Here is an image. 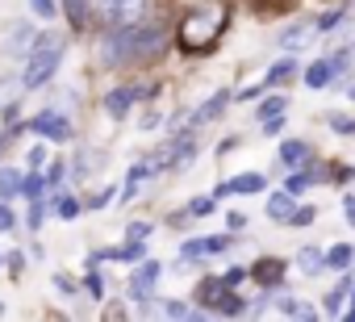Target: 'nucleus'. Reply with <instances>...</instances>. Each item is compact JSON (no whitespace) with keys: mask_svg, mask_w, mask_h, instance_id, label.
Listing matches in <instances>:
<instances>
[{"mask_svg":"<svg viewBox=\"0 0 355 322\" xmlns=\"http://www.w3.org/2000/svg\"><path fill=\"white\" fill-rule=\"evenodd\" d=\"M163 46H167V30L163 26H138V22H130V26H113L101 38L96 55H101L105 67H121V63L155 59Z\"/></svg>","mask_w":355,"mask_h":322,"instance_id":"1","label":"nucleus"},{"mask_svg":"<svg viewBox=\"0 0 355 322\" xmlns=\"http://www.w3.org/2000/svg\"><path fill=\"white\" fill-rule=\"evenodd\" d=\"M222 26H226V5H222V0H205L197 13L184 17V26H180V46H184V51H205V46L218 42Z\"/></svg>","mask_w":355,"mask_h":322,"instance_id":"2","label":"nucleus"},{"mask_svg":"<svg viewBox=\"0 0 355 322\" xmlns=\"http://www.w3.org/2000/svg\"><path fill=\"white\" fill-rule=\"evenodd\" d=\"M59 63H63V38H55V34H46V38H34V46H30V59H26V71H21L26 88H38V84H46V80L59 71Z\"/></svg>","mask_w":355,"mask_h":322,"instance_id":"3","label":"nucleus"},{"mask_svg":"<svg viewBox=\"0 0 355 322\" xmlns=\"http://www.w3.org/2000/svg\"><path fill=\"white\" fill-rule=\"evenodd\" d=\"M142 9H146V0H92V13L105 26H130L142 17Z\"/></svg>","mask_w":355,"mask_h":322,"instance_id":"4","label":"nucleus"},{"mask_svg":"<svg viewBox=\"0 0 355 322\" xmlns=\"http://www.w3.org/2000/svg\"><path fill=\"white\" fill-rule=\"evenodd\" d=\"M26 130L42 134V138H51V142H67V138H71V121H67L59 109H42V113H34V121H30Z\"/></svg>","mask_w":355,"mask_h":322,"instance_id":"5","label":"nucleus"},{"mask_svg":"<svg viewBox=\"0 0 355 322\" xmlns=\"http://www.w3.org/2000/svg\"><path fill=\"white\" fill-rule=\"evenodd\" d=\"M159 272H163V268H159L155 260H142V264H138V272H134V276H130V285H125L130 301H138V305H142V301H150V293H155V280H159Z\"/></svg>","mask_w":355,"mask_h":322,"instance_id":"6","label":"nucleus"},{"mask_svg":"<svg viewBox=\"0 0 355 322\" xmlns=\"http://www.w3.org/2000/svg\"><path fill=\"white\" fill-rule=\"evenodd\" d=\"M134 101H138V88H113L105 96V109H109V117H125L134 109Z\"/></svg>","mask_w":355,"mask_h":322,"instance_id":"7","label":"nucleus"},{"mask_svg":"<svg viewBox=\"0 0 355 322\" xmlns=\"http://www.w3.org/2000/svg\"><path fill=\"white\" fill-rule=\"evenodd\" d=\"M293 214H297V205H293V193H288V189L268 197V218H272V222H293Z\"/></svg>","mask_w":355,"mask_h":322,"instance_id":"8","label":"nucleus"},{"mask_svg":"<svg viewBox=\"0 0 355 322\" xmlns=\"http://www.w3.org/2000/svg\"><path fill=\"white\" fill-rule=\"evenodd\" d=\"M230 247V239H189L184 243V260H197V255H218V251H226Z\"/></svg>","mask_w":355,"mask_h":322,"instance_id":"9","label":"nucleus"},{"mask_svg":"<svg viewBox=\"0 0 355 322\" xmlns=\"http://www.w3.org/2000/svg\"><path fill=\"white\" fill-rule=\"evenodd\" d=\"M251 276H255V280H259V285L268 289V285H276V280L284 276V264H280L276 255H268V260H259V264L251 268Z\"/></svg>","mask_w":355,"mask_h":322,"instance_id":"10","label":"nucleus"},{"mask_svg":"<svg viewBox=\"0 0 355 322\" xmlns=\"http://www.w3.org/2000/svg\"><path fill=\"white\" fill-rule=\"evenodd\" d=\"M214 310H218V314H243V310H247V301L234 293V285H222V293L214 297Z\"/></svg>","mask_w":355,"mask_h":322,"instance_id":"11","label":"nucleus"},{"mask_svg":"<svg viewBox=\"0 0 355 322\" xmlns=\"http://www.w3.org/2000/svg\"><path fill=\"white\" fill-rule=\"evenodd\" d=\"M305 159H309V146H305V142L293 138V142L280 146V168H297V164H305Z\"/></svg>","mask_w":355,"mask_h":322,"instance_id":"12","label":"nucleus"},{"mask_svg":"<svg viewBox=\"0 0 355 322\" xmlns=\"http://www.w3.org/2000/svg\"><path fill=\"white\" fill-rule=\"evenodd\" d=\"M334 80V67H330V59H318V63H309V71H305V84L309 88H326Z\"/></svg>","mask_w":355,"mask_h":322,"instance_id":"13","label":"nucleus"},{"mask_svg":"<svg viewBox=\"0 0 355 322\" xmlns=\"http://www.w3.org/2000/svg\"><path fill=\"white\" fill-rule=\"evenodd\" d=\"M297 264H301V272H305V276H318V272L326 268V251H318V247H301Z\"/></svg>","mask_w":355,"mask_h":322,"instance_id":"14","label":"nucleus"},{"mask_svg":"<svg viewBox=\"0 0 355 322\" xmlns=\"http://www.w3.org/2000/svg\"><path fill=\"white\" fill-rule=\"evenodd\" d=\"M13 197H21V172L0 168V201H13Z\"/></svg>","mask_w":355,"mask_h":322,"instance_id":"15","label":"nucleus"},{"mask_svg":"<svg viewBox=\"0 0 355 322\" xmlns=\"http://www.w3.org/2000/svg\"><path fill=\"white\" fill-rule=\"evenodd\" d=\"M96 164H105V155H96L92 146H84V151L76 155V168H71V176H92V172H96Z\"/></svg>","mask_w":355,"mask_h":322,"instance_id":"16","label":"nucleus"},{"mask_svg":"<svg viewBox=\"0 0 355 322\" xmlns=\"http://www.w3.org/2000/svg\"><path fill=\"white\" fill-rule=\"evenodd\" d=\"M297 76V59H280L268 76H263V88H276V84H284V80H293Z\"/></svg>","mask_w":355,"mask_h":322,"instance_id":"17","label":"nucleus"},{"mask_svg":"<svg viewBox=\"0 0 355 322\" xmlns=\"http://www.w3.org/2000/svg\"><path fill=\"white\" fill-rule=\"evenodd\" d=\"M21 88H26V80H21V76H9V80H0V109H13Z\"/></svg>","mask_w":355,"mask_h":322,"instance_id":"18","label":"nucleus"},{"mask_svg":"<svg viewBox=\"0 0 355 322\" xmlns=\"http://www.w3.org/2000/svg\"><path fill=\"white\" fill-rule=\"evenodd\" d=\"M309 38H313V30H309V26H293V30H284V34H280V46H284V51H301Z\"/></svg>","mask_w":355,"mask_h":322,"instance_id":"19","label":"nucleus"},{"mask_svg":"<svg viewBox=\"0 0 355 322\" xmlns=\"http://www.w3.org/2000/svg\"><path fill=\"white\" fill-rule=\"evenodd\" d=\"M226 105H230V92H218V96H214V101H209L205 109H197V113H193V126H201V121H209V117H218V113H222Z\"/></svg>","mask_w":355,"mask_h":322,"instance_id":"20","label":"nucleus"},{"mask_svg":"<svg viewBox=\"0 0 355 322\" xmlns=\"http://www.w3.org/2000/svg\"><path fill=\"white\" fill-rule=\"evenodd\" d=\"M263 189H268V180H263V176H255V172L234 176V180H230V193H263Z\"/></svg>","mask_w":355,"mask_h":322,"instance_id":"21","label":"nucleus"},{"mask_svg":"<svg viewBox=\"0 0 355 322\" xmlns=\"http://www.w3.org/2000/svg\"><path fill=\"white\" fill-rule=\"evenodd\" d=\"M351 255H355V247H347V243H338V247H330V251H326V268H334V272H343V268H351Z\"/></svg>","mask_w":355,"mask_h":322,"instance_id":"22","label":"nucleus"},{"mask_svg":"<svg viewBox=\"0 0 355 322\" xmlns=\"http://www.w3.org/2000/svg\"><path fill=\"white\" fill-rule=\"evenodd\" d=\"M63 9L71 17V30H84L88 26V0H63Z\"/></svg>","mask_w":355,"mask_h":322,"instance_id":"23","label":"nucleus"},{"mask_svg":"<svg viewBox=\"0 0 355 322\" xmlns=\"http://www.w3.org/2000/svg\"><path fill=\"white\" fill-rule=\"evenodd\" d=\"M21 193L30 197V201H42V193H46V176H38V168L21 180Z\"/></svg>","mask_w":355,"mask_h":322,"instance_id":"24","label":"nucleus"},{"mask_svg":"<svg viewBox=\"0 0 355 322\" xmlns=\"http://www.w3.org/2000/svg\"><path fill=\"white\" fill-rule=\"evenodd\" d=\"M13 34H9V42H5V51H21V46H30L34 42V30L30 26H9Z\"/></svg>","mask_w":355,"mask_h":322,"instance_id":"25","label":"nucleus"},{"mask_svg":"<svg viewBox=\"0 0 355 322\" xmlns=\"http://www.w3.org/2000/svg\"><path fill=\"white\" fill-rule=\"evenodd\" d=\"M80 210H84V201H76L71 193H59V197H55V214H59V218H76Z\"/></svg>","mask_w":355,"mask_h":322,"instance_id":"26","label":"nucleus"},{"mask_svg":"<svg viewBox=\"0 0 355 322\" xmlns=\"http://www.w3.org/2000/svg\"><path fill=\"white\" fill-rule=\"evenodd\" d=\"M347 289H351V280H343L338 289H330V293H326V301H322V305H326V314H343V297H347Z\"/></svg>","mask_w":355,"mask_h":322,"instance_id":"27","label":"nucleus"},{"mask_svg":"<svg viewBox=\"0 0 355 322\" xmlns=\"http://www.w3.org/2000/svg\"><path fill=\"white\" fill-rule=\"evenodd\" d=\"M218 210V197H197L193 205H189V214H197V218H209Z\"/></svg>","mask_w":355,"mask_h":322,"instance_id":"28","label":"nucleus"},{"mask_svg":"<svg viewBox=\"0 0 355 322\" xmlns=\"http://www.w3.org/2000/svg\"><path fill=\"white\" fill-rule=\"evenodd\" d=\"M222 285H226V280H205V285L197 289V301H205V305H214V297L222 293Z\"/></svg>","mask_w":355,"mask_h":322,"instance_id":"29","label":"nucleus"},{"mask_svg":"<svg viewBox=\"0 0 355 322\" xmlns=\"http://www.w3.org/2000/svg\"><path fill=\"white\" fill-rule=\"evenodd\" d=\"M313 180H318V176H305V172H293V176H288V193L297 197V193H305V189H309Z\"/></svg>","mask_w":355,"mask_h":322,"instance_id":"30","label":"nucleus"},{"mask_svg":"<svg viewBox=\"0 0 355 322\" xmlns=\"http://www.w3.org/2000/svg\"><path fill=\"white\" fill-rule=\"evenodd\" d=\"M30 9H34L42 22H51V17L59 13V5H55V0H30Z\"/></svg>","mask_w":355,"mask_h":322,"instance_id":"31","label":"nucleus"},{"mask_svg":"<svg viewBox=\"0 0 355 322\" xmlns=\"http://www.w3.org/2000/svg\"><path fill=\"white\" fill-rule=\"evenodd\" d=\"M13 226H17V214L9 210V201H0V235H9Z\"/></svg>","mask_w":355,"mask_h":322,"instance_id":"32","label":"nucleus"},{"mask_svg":"<svg viewBox=\"0 0 355 322\" xmlns=\"http://www.w3.org/2000/svg\"><path fill=\"white\" fill-rule=\"evenodd\" d=\"M280 109H284V96H268V101L259 105V121H263V117H276Z\"/></svg>","mask_w":355,"mask_h":322,"instance_id":"33","label":"nucleus"},{"mask_svg":"<svg viewBox=\"0 0 355 322\" xmlns=\"http://www.w3.org/2000/svg\"><path fill=\"white\" fill-rule=\"evenodd\" d=\"M146 235H150L146 222H130V226H125V239H130V243H146Z\"/></svg>","mask_w":355,"mask_h":322,"instance_id":"34","label":"nucleus"},{"mask_svg":"<svg viewBox=\"0 0 355 322\" xmlns=\"http://www.w3.org/2000/svg\"><path fill=\"white\" fill-rule=\"evenodd\" d=\"M330 126H334V134H355V117H343V113H334V117H330Z\"/></svg>","mask_w":355,"mask_h":322,"instance_id":"35","label":"nucleus"},{"mask_svg":"<svg viewBox=\"0 0 355 322\" xmlns=\"http://www.w3.org/2000/svg\"><path fill=\"white\" fill-rule=\"evenodd\" d=\"M26 164H30V168H42V164H46V146H42V142H34V146H30Z\"/></svg>","mask_w":355,"mask_h":322,"instance_id":"36","label":"nucleus"},{"mask_svg":"<svg viewBox=\"0 0 355 322\" xmlns=\"http://www.w3.org/2000/svg\"><path fill=\"white\" fill-rule=\"evenodd\" d=\"M163 314H167V318H189L193 310H189L184 301H163Z\"/></svg>","mask_w":355,"mask_h":322,"instance_id":"37","label":"nucleus"},{"mask_svg":"<svg viewBox=\"0 0 355 322\" xmlns=\"http://www.w3.org/2000/svg\"><path fill=\"white\" fill-rule=\"evenodd\" d=\"M109 201H113V189H101V193H96V197H88L84 205H88V210H105Z\"/></svg>","mask_w":355,"mask_h":322,"instance_id":"38","label":"nucleus"},{"mask_svg":"<svg viewBox=\"0 0 355 322\" xmlns=\"http://www.w3.org/2000/svg\"><path fill=\"white\" fill-rule=\"evenodd\" d=\"M55 289H59L63 297H76V293H80V289H76V280H71V276H63V272L55 276Z\"/></svg>","mask_w":355,"mask_h":322,"instance_id":"39","label":"nucleus"},{"mask_svg":"<svg viewBox=\"0 0 355 322\" xmlns=\"http://www.w3.org/2000/svg\"><path fill=\"white\" fill-rule=\"evenodd\" d=\"M84 289H88V293H92V297H105V280H101V276H96V268H92V272H88V280H84Z\"/></svg>","mask_w":355,"mask_h":322,"instance_id":"40","label":"nucleus"},{"mask_svg":"<svg viewBox=\"0 0 355 322\" xmlns=\"http://www.w3.org/2000/svg\"><path fill=\"white\" fill-rule=\"evenodd\" d=\"M338 22H343V13H338V9H334V13H322V17H318V30L326 34V30H334Z\"/></svg>","mask_w":355,"mask_h":322,"instance_id":"41","label":"nucleus"},{"mask_svg":"<svg viewBox=\"0 0 355 322\" xmlns=\"http://www.w3.org/2000/svg\"><path fill=\"white\" fill-rule=\"evenodd\" d=\"M26 222H30V230L42 226V201H30V218H26Z\"/></svg>","mask_w":355,"mask_h":322,"instance_id":"42","label":"nucleus"},{"mask_svg":"<svg viewBox=\"0 0 355 322\" xmlns=\"http://www.w3.org/2000/svg\"><path fill=\"white\" fill-rule=\"evenodd\" d=\"M226 226H230V230H243V226H247V214L230 210V214H226Z\"/></svg>","mask_w":355,"mask_h":322,"instance_id":"43","label":"nucleus"},{"mask_svg":"<svg viewBox=\"0 0 355 322\" xmlns=\"http://www.w3.org/2000/svg\"><path fill=\"white\" fill-rule=\"evenodd\" d=\"M263 126H268V130H263V134H272V138H276V134H280V130H284V121H280V113H276V117H263Z\"/></svg>","mask_w":355,"mask_h":322,"instance_id":"44","label":"nucleus"},{"mask_svg":"<svg viewBox=\"0 0 355 322\" xmlns=\"http://www.w3.org/2000/svg\"><path fill=\"white\" fill-rule=\"evenodd\" d=\"M309 222H313V210H297L293 214V226H309Z\"/></svg>","mask_w":355,"mask_h":322,"instance_id":"45","label":"nucleus"},{"mask_svg":"<svg viewBox=\"0 0 355 322\" xmlns=\"http://www.w3.org/2000/svg\"><path fill=\"white\" fill-rule=\"evenodd\" d=\"M343 214H347V222L355 226V197H343Z\"/></svg>","mask_w":355,"mask_h":322,"instance_id":"46","label":"nucleus"},{"mask_svg":"<svg viewBox=\"0 0 355 322\" xmlns=\"http://www.w3.org/2000/svg\"><path fill=\"white\" fill-rule=\"evenodd\" d=\"M59 180H63V164H55V168L46 172V185H59Z\"/></svg>","mask_w":355,"mask_h":322,"instance_id":"47","label":"nucleus"},{"mask_svg":"<svg viewBox=\"0 0 355 322\" xmlns=\"http://www.w3.org/2000/svg\"><path fill=\"white\" fill-rule=\"evenodd\" d=\"M9 268H13V272H21V268H26V255H21V251H13V255H9Z\"/></svg>","mask_w":355,"mask_h":322,"instance_id":"48","label":"nucleus"},{"mask_svg":"<svg viewBox=\"0 0 355 322\" xmlns=\"http://www.w3.org/2000/svg\"><path fill=\"white\" fill-rule=\"evenodd\" d=\"M243 276H247V272H243V268H230V272H226V276H222V280H226V285H239V280H243Z\"/></svg>","mask_w":355,"mask_h":322,"instance_id":"49","label":"nucleus"},{"mask_svg":"<svg viewBox=\"0 0 355 322\" xmlns=\"http://www.w3.org/2000/svg\"><path fill=\"white\" fill-rule=\"evenodd\" d=\"M347 318H351V322H355V301H351V310H347Z\"/></svg>","mask_w":355,"mask_h":322,"instance_id":"50","label":"nucleus"}]
</instances>
